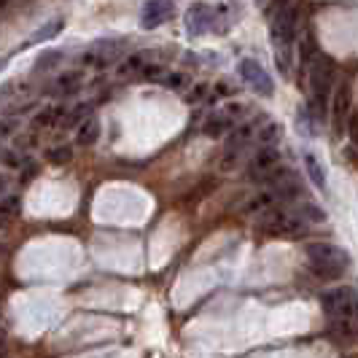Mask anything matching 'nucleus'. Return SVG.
<instances>
[{
	"mask_svg": "<svg viewBox=\"0 0 358 358\" xmlns=\"http://www.w3.org/2000/svg\"><path fill=\"white\" fill-rule=\"evenodd\" d=\"M307 262H310L315 275H321L326 280H334L348 269L350 256L334 243H310L307 245Z\"/></svg>",
	"mask_w": 358,
	"mask_h": 358,
	"instance_id": "nucleus-1",
	"label": "nucleus"
},
{
	"mask_svg": "<svg viewBox=\"0 0 358 358\" xmlns=\"http://www.w3.org/2000/svg\"><path fill=\"white\" fill-rule=\"evenodd\" d=\"M331 78H334V68L329 59H318L310 71V108L313 116L323 119L326 116V106H329V94H331Z\"/></svg>",
	"mask_w": 358,
	"mask_h": 358,
	"instance_id": "nucleus-2",
	"label": "nucleus"
},
{
	"mask_svg": "<svg viewBox=\"0 0 358 358\" xmlns=\"http://www.w3.org/2000/svg\"><path fill=\"white\" fill-rule=\"evenodd\" d=\"M321 307L329 318H348L358 321V291L350 286L331 288L321 296Z\"/></svg>",
	"mask_w": 358,
	"mask_h": 358,
	"instance_id": "nucleus-3",
	"label": "nucleus"
},
{
	"mask_svg": "<svg viewBox=\"0 0 358 358\" xmlns=\"http://www.w3.org/2000/svg\"><path fill=\"white\" fill-rule=\"evenodd\" d=\"M262 227L272 234H299L305 232V218L280 208H269L267 213H262Z\"/></svg>",
	"mask_w": 358,
	"mask_h": 358,
	"instance_id": "nucleus-4",
	"label": "nucleus"
},
{
	"mask_svg": "<svg viewBox=\"0 0 358 358\" xmlns=\"http://www.w3.org/2000/svg\"><path fill=\"white\" fill-rule=\"evenodd\" d=\"M350 116H353V90H350L348 81H342L334 90V97H331V127H334L337 135L342 129H348Z\"/></svg>",
	"mask_w": 358,
	"mask_h": 358,
	"instance_id": "nucleus-5",
	"label": "nucleus"
},
{
	"mask_svg": "<svg viewBox=\"0 0 358 358\" xmlns=\"http://www.w3.org/2000/svg\"><path fill=\"white\" fill-rule=\"evenodd\" d=\"M122 54H124V43H122V41H100V43L92 46L90 52L81 54V65L106 68V65H110V62H116Z\"/></svg>",
	"mask_w": 358,
	"mask_h": 358,
	"instance_id": "nucleus-6",
	"label": "nucleus"
},
{
	"mask_svg": "<svg viewBox=\"0 0 358 358\" xmlns=\"http://www.w3.org/2000/svg\"><path fill=\"white\" fill-rule=\"evenodd\" d=\"M278 167H280V151L275 145H262L256 151V157L251 159V164H248V176L253 180H262L264 183Z\"/></svg>",
	"mask_w": 358,
	"mask_h": 358,
	"instance_id": "nucleus-7",
	"label": "nucleus"
},
{
	"mask_svg": "<svg viewBox=\"0 0 358 358\" xmlns=\"http://www.w3.org/2000/svg\"><path fill=\"white\" fill-rule=\"evenodd\" d=\"M240 76H243V81H245L253 92H259V94H264V97L272 94V78H269V73L264 71L256 59H251V57L240 59Z\"/></svg>",
	"mask_w": 358,
	"mask_h": 358,
	"instance_id": "nucleus-8",
	"label": "nucleus"
},
{
	"mask_svg": "<svg viewBox=\"0 0 358 358\" xmlns=\"http://www.w3.org/2000/svg\"><path fill=\"white\" fill-rule=\"evenodd\" d=\"M213 22L215 14L210 6H205V3H192L189 6V11H186V30H189V36H202V33L213 30Z\"/></svg>",
	"mask_w": 358,
	"mask_h": 358,
	"instance_id": "nucleus-9",
	"label": "nucleus"
},
{
	"mask_svg": "<svg viewBox=\"0 0 358 358\" xmlns=\"http://www.w3.org/2000/svg\"><path fill=\"white\" fill-rule=\"evenodd\" d=\"M173 17V3L170 0H145L143 11H141V27L143 30H157Z\"/></svg>",
	"mask_w": 358,
	"mask_h": 358,
	"instance_id": "nucleus-10",
	"label": "nucleus"
},
{
	"mask_svg": "<svg viewBox=\"0 0 358 358\" xmlns=\"http://www.w3.org/2000/svg\"><path fill=\"white\" fill-rule=\"evenodd\" d=\"M329 340L337 345H350L358 340V321L348 318H331L329 321Z\"/></svg>",
	"mask_w": 358,
	"mask_h": 358,
	"instance_id": "nucleus-11",
	"label": "nucleus"
},
{
	"mask_svg": "<svg viewBox=\"0 0 358 358\" xmlns=\"http://www.w3.org/2000/svg\"><path fill=\"white\" fill-rule=\"evenodd\" d=\"M62 27H65V19H62V17L49 19L43 27H38L36 33H33V36H30L27 41H24V43H22V49H27V46H36V43H46V41H52V38L57 36Z\"/></svg>",
	"mask_w": 358,
	"mask_h": 358,
	"instance_id": "nucleus-12",
	"label": "nucleus"
},
{
	"mask_svg": "<svg viewBox=\"0 0 358 358\" xmlns=\"http://www.w3.org/2000/svg\"><path fill=\"white\" fill-rule=\"evenodd\" d=\"M229 129H234L232 127V116L224 110V113H213L205 124H202V132L208 135V138H221V135H227Z\"/></svg>",
	"mask_w": 358,
	"mask_h": 358,
	"instance_id": "nucleus-13",
	"label": "nucleus"
},
{
	"mask_svg": "<svg viewBox=\"0 0 358 358\" xmlns=\"http://www.w3.org/2000/svg\"><path fill=\"white\" fill-rule=\"evenodd\" d=\"M97 138H100V122L94 119V116H87L78 129H76V143L78 145H94L97 143Z\"/></svg>",
	"mask_w": 358,
	"mask_h": 358,
	"instance_id": "nucleus-14",
	"label": "nucleus"
},
{
	"mask_svg": "<svg viewBox=\"0 0 358 358\" xmlns=\"http://www.w3.org/2000/svg\"><path fill=\"white\" fill-rule=\"evenodd\" d=\"M305 170L310 180L318 186V189H326V167L321 164V159L313 154V151H305Z\"/></svg>",
	"mask_w": 358,
	"mask_h": 358,
	"instance_id": "nucleus-15",
	"label": "nucleus"
},
{
	"mask_svg": "<svg viewBox=\"0 0 358 358\" xmlns=\"http://www.w3.org/2000/svg\"><path fill=\"white\" fill-rule=\"evenodd\" d=\"M280 135H283V127L278 124V122H269V124H264L256 132V141L262 145H275L280 141Z\"/></svg>",
	"mask_w": 358,
	"mask_h": 358,
	"instance_id": "nucleus-16",
	"label": "nucleus"
},
{
	"mask_svg": "<svg viewBox=\"0 0 358 358\" xmlns=\"http://www.w3.org/2000/svg\"><path fill=\"white\" fill-rule=\"evenodd\" d=\"M54 87H57V92H62V94L78 92V87H81V73H62Z\"/></svg>",
	"mask_w": 358,
	"mask_h": 358,
	"instance_id": "nucleus-17",
	"label": "nucleus"
},
{
	"mask_svg": "<svg viewBox=\"0 0 358 358\" xmlns=\"http://www.w3.org/2000/svg\"><path fill=\"white\" fill-rule=\"evenodd\" d=\"M145 62H148V54H132V57H127L124 65H122L119 71H122V76H132V73L143 71Z\"/></svg>",
	"mask_w": 358,
	"mask_h": 358,
	"instance_id": "nucleus-18",
	"label": "nucleus"
},
{
	"mask_svg": "<svg viewBox=\"0 0 358 358\" xmlns=\"http://www.w3.org/2000/svg\"><path fill=\"white\" fill-rule=\"evenodd\" d=\"M46 159L52 162V164H68L73 159V148L71 145H54V148H49Z\"/></svg>",
	"mask_w": 358,
	"mask_h": 358,
	"instance_id": "nucleus-19",
	"label": "nucleus"
},
{
	"mask_svg": "<svg viewBox=\"0 0 358 358\" xmlns=\"http://www.w3.org/2000/svg\"><path fill=\"white\" fill-rule=\"evenodd\" d=\"M313 54H315V43H313V36H310V33H305L302 43H299V57H302V65H310Z\"/></svg>",
	"mask_w": 358,
	"mask_h": 358,
	"instance_id": "nucleus-20",
	"label": "nucleus"
},
{
	"mask_svg": "<svg viewBox=\"0 0 358 358\" xmlns=\"http://www.w3.org/2000/svg\"><path fill=\"white\" fill-rule=\"evenodd\" d=\"M19 210H22V199L14 197V194L3 197V215H6V218H11V215H19Z\"/></svg>",
	"mask_w": 358,
	"mask_h": 358,
	"instance_id": "nucleus-21",
	"label": "nucleus"
},
{
	"mask_svg": "<svg viewBox=\"0 0 358 358\" xmlns=\"http://www.w3.org/2000/svg\"><path fill=\"white\" fill-rule=\"evenodd\" d=\"M162 84H164V87H170V90H183L186 76H180V73H167V76L162 78Z\"/></svg>",
	"mask_w": 358,
	"mask_h": 358,
	"instance_id": "nucleus-22",
	"label": "nucleus"
},
{
	"mask_svg": "<svg viewBox=\"0 0 358 358\" xmlns=\"http://www.w3.org/2000/svg\"><path fill=\"white\" fill-rule=\"evenodd\" d=\"M54 59H59V54H57V52L43 54V57L38 59V71H49V68H52V62H54Z\"/></svg>",
	"mask_w": 358,
	"mask_h": 358,
	"instance_id": "nucleus-23",
	"label": "nucleus"
},
{
	"mask_svg": "<svg viewBox=\"0 0 358 358\" xmlns=\"http://www.w3.org/2000/svg\"><path fill=\"white\" fill-rule=\"evenodd\" d=\"M348 135H350L353 145H358V113H356V110H353V116H350V124H348Z\"/></svg>",
	"mask_w": 358,
	"mask_h": 358,
	"instance_id": "nucleus-24",
	"label": "nucleus"
},
{
	"mask_svg": "<svg viewBox=\"0 0 358 358\" xmlns=\"http://www.w3.org/2000/svg\"><path fill=\"white\" fill-rule=\"evenodd\" d=\"M3 157H6V164H8V167H22V164H24V157H22V154H14V151H6Z\"/></svg>",
	"mask_w": 358,
	"mask_h": 358,
	"instance_id": "nucleus-25",
	"label": "nucleus"
},
{
	"mask_svg": "<svg viewBox=\"0 0 358 358\" xmlns=\"http://www.w3.org/2000/svg\"><path fill=\"white\" fill-rule=\"evenodd\" d=\"M227 113H229L232 119H237V116H243V113H245V106H240V103H234V106H227Z\"/></svg>",
	"mask_w": 358,
	"mask_h": 358,
	"instance_id": "nucleus-26",
	"label": "nucleus"
},
{
	"mask_svg": "<svg viewBox=\"0 0 358 358\" xmlns=\"http://www.w3.org/2000/svg\"><path fill=\"white\" fill-rule=\"evenodd\" d=\"M288 6H291V0H275V8H272V11H283Z\"/></svg>",
	"mask_w": 358,
	"mask_h": 358,
	"instance_id": "nucleus-27",
	"label": "nucleus"
},
{
	"mask_svg": "<svg viewBox=\"0 0 358 358\" xmlns=\"http://www.w3.org/2000/svg\"><path fill=\"white\" fill-rule=\"evenodd\" d=\"M345 358H356V356H345Z\"/></svg>",
	"mask_w": 358,
	"mask_h": 358,
	"instance_id": "nucleus-28",
	"label": "nucleus"
}]
</instances>
